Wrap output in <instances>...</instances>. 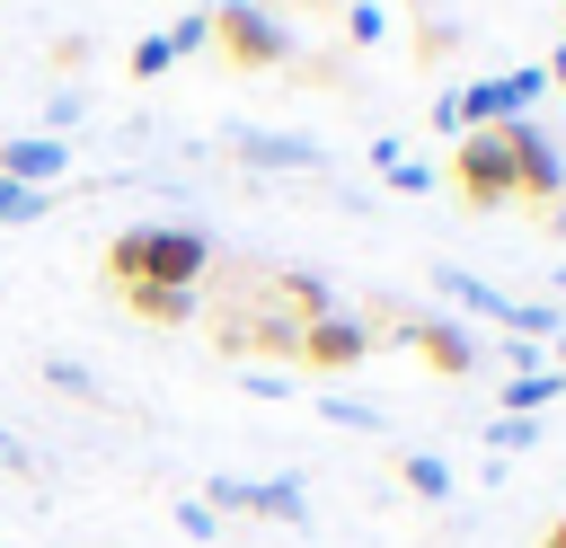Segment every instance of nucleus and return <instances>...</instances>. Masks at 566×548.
Returning <instances> with one entry per match:
<instances>
[{
  "instance_id": "1",
  "label": "nucleus",
  "mask_w": 566,
  "mask_h": 548,
  "mask_svg": "<svg viewBox=\"0 0 566 548\" xmlns=\"http://www.w3.org/2000/svg\"><path fill=\"white\" fill-rule=\"evenodd\" d=\"M106 274H115V292H124V283H168V292H195V283L212 274V239H203V230H177V221H142V230H115Z\"/></svg>"
},
{
  "instance_id": "2",
  "label": "nucleus",
  "mask_w": 566,
  "mask_h": 548,
  "mask_svg": "<svg viewBox=\"0 0 566 548\" xmlns=\"http://www.w3.org/2000/svg\"><path fill=\"white\" fill-rule=\"evenodd\" d=\"M433 292L451 301V318H486V327H504V336H557L566 318L548 309V301H513V292H495L486 274H469V265H433Z\"/></svg>"
},
{
  "instance_id": "3",
  "label": "nucleus",
  "mask_w": 566,
  "mask_h": 548,
  "mask_svg": "<svg viewBox=\"0 0 566 548\" xmlns=\"http://www.w3.org/2000/svg\"><path fill=\"white\" fill-rule=\"evenodd\" d=\"M212 44H221V62H239V71H283V62H292V27H283L265 0H221V9H212Z\"/></svg>"
},
{
  "instance_id": "4",
  "label": "nucleus",
  "mask_w": 566,
  "mask_h": 548,
  "mask_svg": "<svg viewBox=\"0 0 566 548\" xmlns=\"http://www.w3.org/2000/svg\"><path fill=\"white\" fill-rule=\"evenodd\" d=\"M398 345H407L424 371H442V380H469V371H486V345H478V327H469V318H451V309H416V318H398Z\"/></svg>"
},
{
  "instance_id": "5",
  "label": "nucleus",
  "mask_w": 566,
  "mask_h": 548,
  "mask_svg": "<svg viewBox=\"0 0 566 548\" xmlns=\"http://www.w3.org/2000/svg\"><path fill=\"white\" fill-rule=\"evenodd\" d=\"M451 177H460V203H469V212H495V203H513V150H504V124H478V133H460V150H451Z\"/></svg>"
},
{
  "instance_id": "6",
  "label": "nucleus",
  "mask_w": 566,
  "mask_h": 548,
  "mask_svg": "<svg viewBox=\"0 0 566 548\" xmlns=\"http://www.w3.org/2000/svg\"><path fill=\"white\" fill-rule=\"evenodd\" d=\"M203 504H212V513H248V521H292V530L310 521L301 477H212Z\"/></svg>"
},
{
  "instance_id": "7",
  "label": "nucleus",
  "mask_w": 566,
  "mask_h": 548,
  "mask_svg": "<svg viewBox=\"0 0 566 548\" xmlns=\"http://www.w3.org/2000/svg\"><path fill=\"white\" fill-rule=\"evenodd\" d=\"M504 150H513V194H531V203H566V150L522 115V124H504Z\"/></svg>"
},
{
  "instance_id": "8",
  "label": "nucleus",
  "mask_w": 566,
  "mask_h": 548,
  "mask_svg": "<svg viewBox=\"0 0 566 548\" xmlns=\"http://www.w3.org/2000/svg\"><path fill=\"white\" fill-rule=\"evenodd\" d=\"M371 345H380V327H371V318L327 309V318H301V354H292V362H310V371H354Z\"/></svg>"
},
{
  "instance_id": "9",
  "label": "nucleus",
  "mask_w": 566,
  "mask_h": 548,
  "mask_svg": "<svg viewBox=\"0 0 566 548\" xmlns=\"http://www.w3.org/2000/svg\"><path fill=\"white\" fill-rule=\"evenodd\" d=\"M539 88H548L539 71H495V80H469V88H460V124H469V133H478V124H522Z\"/></svg>"
},
{
  "instance_id": "10",
  "label": "nucleus",
  "mask_w": 566,
  "mask_h": 548,
  "mask_svg": "<svg viewBox=\"0 0 566 548\" xmlns=\"http://www.w3.org/2000/svg\"><path fill=\"white\" fill-rule=\"evenodd\" d=\"M0 177L53 194V186L71 177V141H62V133H18V141H0Z\"/></svg>"
},
{
  "instance_id": "11",
  "label": "nucleus",
  "mask_w": 566,
  "mask_h": 548,
  "mask_svg": "<svg viewBox=\"0 0 566 548\" xmlns=\"http://www.w3.org/2000/svg\"><path fill=\"white\" fill-rule=\"evenodd\" d=\"M239 159L248 168H318V141L310 133H239Z\"/></svg>"
},
{
  "instance_id": "12",
  "label": "nucleus",
  "mask_w": 566,
  "mask_h": 548,
  "mask_svg": "<svg viewBox=\"0 0 566 548\" xmlns=\"http://www.w3.org/2000/svg\"><path fill=\"white\" fill-rule=\"evenodd\" d=\"M124 309L150 318V327H186L195 318V292H168V283H124Z\"/></svg>"
},
{
  "instance_id": "13",
  "label": "nucleus",
  "mask_w": 566,
  "mask_h": 548,
  "mask_svg": "<svg viewBox=\"0 0 566 548\" xmlns=\"http://www.w3.org/2000/svg\"><path fill=\"white\" fill-rule=\"evenodd\" d=\"M398 486H407L416 504H451V468H442L433 451H398Z\"/></svg>"
},
{
  "instance_id": "14",
  "label": "nucleus",
  "mask_w": 566,
  "mask_h": 548,
  "mask_svg": "<svg viewBox=\"0 0 566 548\" xmlns=\"http://www.w3.org/2000/svg\"><path fill=\"white\" fill-rule=\"evenodd\" d=\"M548 398H566L557 371H504V415H539Z\"/></svg>"
},
{
  "instance_id": "15",
  "label": "nucleus",
  "mask_w": 566,
  "mask_h": 548,
  "mask_svg": "<svg viewBox=\"0 0 566 548\" xmlns=\"http://www.w3.org/2000/svg\"><path fill=\"white\" fill-rule=\"evenodd\" d=\"M371 168H380L398 194H424V186H433V168H424V159H407V141H371Z\"/></svg>"
},
{
  "instance_id": "16",
  "label": "nucleus",
  "mask_w": 566,
  "mask_h": 548,
  "mask_svg": "<svg viewBox=\"0 0 566 548\" xmlns=\"http://www.w3.org/2000/svg\"><path fill=\"white\" fill-rule=\"evenodd\" d=\"M531 442H539V415H495V424H486V451H495V460H513V451H531Z\"/></svg>"
},
{
  "instance_id": "17",
  "label": "nucleus",
  "mask_w": 566,
  "mask_h": 548,
  "mask_svg": "<svg viewBox=\"0 0 566 548\" xmlns=\"http://www.w3.org/2000/svg\"><path fill=\"white\" fill-rule=\"evenodd\" d=\"M44 203H53L44 186H9V177H0V230H18V221H44Z\"/></svg>"
},
{
  "instance_id": "18",
  "label": "nucleus",
  "mask_w": 566,
  "mask_h": 548,
  "mask_svg": "<svg viewBox=\"0 0 566 548\" xmlns=\"http://www.w3.org/2000/svg\"><path fill=\"white\" fill-rule=\"evenodd\" d=\"M318 415H327V424H354V433H380V424H389V415L363 407V398H318Z\"/></svg>"
},
{
  "instance_id": "19",
  "label": "nucleus",
  "mask_w": 566,
  "mask_h": 548,
  "mask_svg": "<svg viewBox=\"0 0 566 548\" xmlns=\"http://www.w3.org/2000/svg\"><path fill=\"white\" fill-rule=\"evenodd\" d=\"M203 44H212V9H195V18L168 27V53H203Z\"/></svg>"
},
{
  "instance_id": "20",
  "label": "nucleus",
  "mask_w": 566,
  "mask_h": 548,
  "mask_svg": "<svg viewBox=\"0 0 566 548\" xmlns=\"http://www.w3.org/2000/svg\"><path fill=\"white\" fill-rule=\"evenodd\" d=\"M177 53H168V35H133V80H159Z\"/></svg>"
},
{
  "instance_id": "21",
  "label": "nucleus",
  "mask_w": 566,
  "mask_h": 548,
  "mask_svg": "<svg viewBox=\"0 0 566 548\" xmlns=\"http://www.w3.org/2000/svg\"><path fill=\"white\" fill-rule=\"evenodd\" d=\"M44 380H53V389H71V398H97V380H88L71 354H53V362H44Z\"/></svg>"
},
{
  "instance_id": "22",
  "label": "nucleus",
  "mask_w": 566,
  "mask_h": 548,
  "mask_svg": "<svg viewBox=\"0 0 566 548\" xmlns=\"http://www.w3.org/2000/svg\"><path fill=\"white\" fill-rule=\"evenodd\" d=\"M177 530H186V539H203V548H212V530H221V513H212V504H203V495H195V504H177Z\"/></svg>"
},
{
  "instance_id": "23",
  "label": "nucleus",
  "mask_w": 566,
  "mask_h": 548,
  "mask_svg": "<svg viewBox=\"0 0 566 548\" xmlns=\"http://www.w3.org/2000/svg\"><path fill=\"white\" fill-rule=\"evenodd\" d=\"M380 27H389V18H380L371 0H354V9H345V35H354V44H380Z\"/></svg>"
},
{
  "instance_id": "24",
  "label": "nucleus",
  "mask_w": 566,
  "mask_h": 548,
  "mask_svg": "<svg viewBox=\"0 0 566 548\" xmlns=\"http://www.w3.org/2000/svg\"><path fill=\"white\" fill-rule=\"evenodd\" d=\"M495 362H504V371H548V362H539V345H531V336H504V345H495Z\"/></svg>"
},
{
  "instance_id": "25",
  "label": "nucleus",
  "mask_w": 566,
  "mask_h": 548,
  "mask_svg": "<svg viewBox=\"0 0 566 548\" xmlns=\"http://www.w3.org/2000/svg\"><path fill=\"white\" fill-rule=\"evenodd\" d=\"M44 124H53V133L80 124V88H53V97H44Z\"/></svg>"
},
{
  "instance_id": "26",
  "label": "nucleus",
  "mask_w": 566,
  "mask_h": 548,
  "mask_svg": "<svg viewBox=\"0 0 566 548\" xmlns=\"http://www.w3.org/2000/svg\"><path fill=\"white\" fill-rule=\"evenodd\" d=\"M539 80H548V88H566V35H557V53L539 62Z\"/></svg>"
},
{
  "instance_id": "27",
  "label": "nucleus",
  "mask_w": 566,
  "mask_h": 548,
  "mask_svg": "<svg viewBox=\"0 0 566 548\" xmlns=\"http://www.w3.org/2000/svg\"><path fill=\"white\" fill-rule=\"evenodd\" d=\"M0 468H35V460L18 451V433H9V424H0Z\"/></svg>"
},
{
  "instance_id": "28",
  "label": "nucleus",
  "mask_w": 566,
  "mask_h": 548,
  "mask_svg": "<svg viewBox=\"0 0 566 548\" xmlns=\"http://www.w3.org/2000/svg\"><path fill=\"white\" fill-rule=\"evenodd\" d=\"M539 548H566V513H557V521H548V530H539Z\"/></svg>"
},
{
  "instance_id": "29",
  "label": "nucleus",
  "mask_w": 566,
  "mask_h": 548,
  "mask_svg": "<svg viewBox=\"0 0 566 548\" xmlns=\"http://www.w3.org/2000/svg\"><path fill=\"white\" fill-rule=\"evenodd\" d=\"M548 371H557V380H566V327H557V354H548Z\"/></svg>"
},
{
  "instance_id": "30",
  "label": "nucleus",
  "mask_w": 566,
  "mask_h": 548,
  "mask_svg": "<svg viewBox=\"0 0 566 548\" xmlns=\"http://www.w3.org/2000/svg\"><path fill=\"white\" fill-rule=\"evenodd\" d=\"M557 292H566V265H557Z\"/></svg>"
}]
</instances>
